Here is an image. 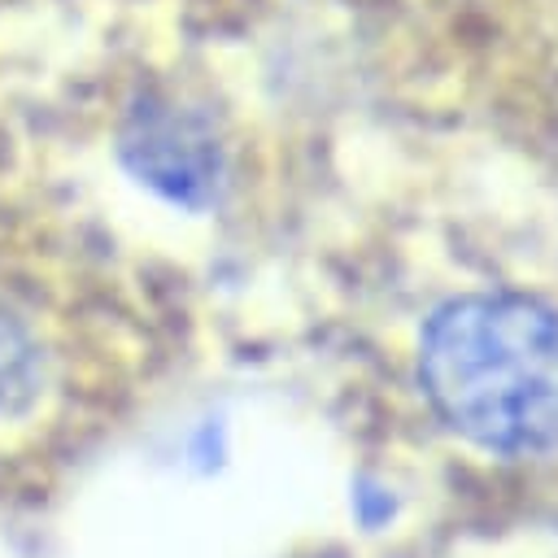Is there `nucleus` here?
Wrapping results in <instances>:
<instances>
[{
  "label": "nucleus",
  "mask_w": 558,
  "mask_h": 558,
  "mask_svg": "<svg viewBox=\"0 0 558 558\" xmlns=\"http://www.w3.org/2000/svg\"><path fill=\"white\" fill-rule=\"evenodd\" d=\"M418 384L445 427L475 449H558V310L519 292L445 301L423 327Z\"/></svg>",
  "instance_id": "nucleus-1"
},
{
  "label": "nucleus",
  "mask_w": 558,
  "mask_h": 558,
  "mask_svg": "<svg viewBox=\"0 0 558 558\" xmlns=\"http://www.w3.org/2000/svg\"><path fill=\"white\" fill-rule=\"evenodd\" d=\"M131 148L140 153V170L148 174V183L166 187L170 196L196 201V192L209 187L214 153H209L205 140H192L187 126H179V122H170V118L148 122Z\"/></svg>",
  "instance_id": "nucleus-2"
}]
</instances>
